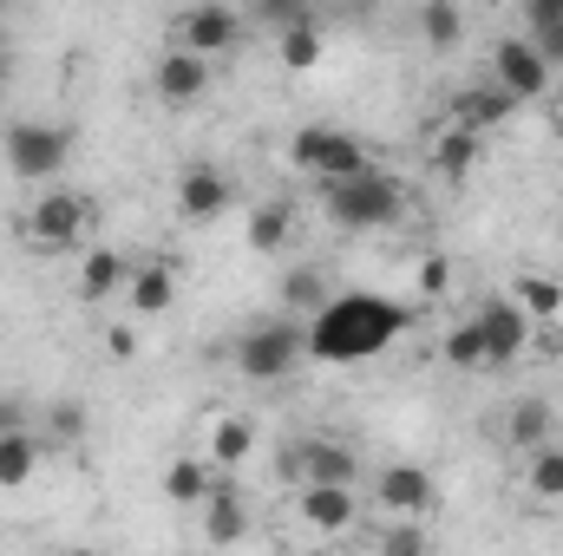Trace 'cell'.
<instances>
[{"label":"cell","instance_id":"cell-1","mask_svg":"<svg viewBox=\"0 0 563 556\" xmlns=\"http://www.w3.org/2000/svg\"><path fill=\"white\" fill-rule=\"evenodd\" d=\"M413 327V308L394 301V294H374V288H341L328 294L314 314H308V354L328 360V367H361L374 354H387L400 334Z\"/></svg>","mask_w":563,"mask_h":556},{"label":"cell","instance_id":"cell-2","mask_svg":"<svg viewBox=\"0 0 563 556\" xmlns=\"http://www.w3.org/2000/svg\"><path fill=\"white\" fill-rule=\"evenodd\" d=\"M321 203H328V216H334L341 230L367 236V230H394V223L407 216V184L387 177V170H374V164H361V170L321 184Z\"/></svg>","mask_w":563,"mask_h":556},{"label":"cell","instance_id":"cell-3","mask_svg":"<svg viewBox=\"0 0 563 556\" xmlns=\"http://www.w3.org/2000/svg\"><path fill=\"white\" fill-rule=\"evenodd\" d=\"M92 223H99V210H92L86 190H46L20 216V236H26L33 256H73V249L92 243Z\"/></svg>","mask_w":563,"mask_h":556},{"label":"cell","instance_id":"cell-4","mask_svg":"<svg viewBox=\"0 0 563 556\" xmlns=\"http://www.w3.org/2000/svg\"><path fill=\"white\" fill-rule=\"evenodd\" d=\"M308 354V334L295 327V321H256L243 341H236V374L243 380H256V387H276V380H288L295 374V360Z\"/></svg>","mask_w":563,"mask_h":556},{"label":"cell","instance_id":"cell-5","mask_svg":"<svg viewBox=\"0 0 563 556\" xmlns=\"http://www.w3.org/2000/svg\"><path fill=\"white\" fill-rule=\"evenodd\" d=\"M66 157H73V132H66V125L26 119V125L7 132V170H13L20 184H53V177L66 170Z\"/></svg>","mask_w":563,"mask_h":556},{"label":"cell","instance_id":"cell-6","mask_svg":"<svg viewBox=\"0 0 563 556\" xmlns=\"http://www.w3.org/2000/svg\"><path fill=\"white\" fill-rule=\"evenodd\" d=\"M288 157H295V170H301V177L334 184V177H347V170H361V164H367V144L354 138V132H341V125H301L295 144H288Z\"/></svg>","mask_w":563,"mask_h":556},{"label":"cell","instance_id":"cell-7","mask_svg":"<svg viewBox=\"0 0 563 556\" xmlns=\"http://www.w3.org/2000/svg\"><path fill=\"white\" fill-rule=\"evenodd\" d=\"M492 86H498L505 99H544V92H551V59L538 53L531 33H505V40L492 46Z\"/></svg>","mask_w":563,"mask_h":556},{"label":"cell","instance_id":"cell-8","mask_svg":"<svg viewBox=\"0 0 563 556\" xmlns=\"http://www.w3.org/2000/svg\"><path fill=\"white\" fill-rule=\"evenodd\" d=\"M282 478H295V485H354L361 478V458L341 438H301V445H288Z\"/></svg>","mask_w":563,"mask_h":556},{"label":"cell","instance_id":"cell-9","mask_svg":"<svg viewBox=\"0 0 563 556\" xmlns=\"http://www.w3.org/2000/svg\"><path fill=\"white\" fill-rule=\"evenodd\" d=\"M236 13L223 7V0H197V7H184L177 20H170V46H190V53H203V59H217V53H230L236 46Z\"/></svg>","mask_w":563,"mask_h":556},{"label":"cell","instance_id":"cell-10","mask_svg":"<svg viewBox=\"0 0 563 556\" xmlns=\"http://www.w3.org/2000/svg\"><path fill=\"white\" fill-rule=\"evenodd\" d=\"M472 321H478V334H485V354H492V367H511V360L531 347V327H538V321H531V314H525L511 294H492V301H485Z\"/></svg>","mask_w":563,"mask_h":556},{"label":"cell","instance_id":"cell-11","mask_svg":"<svg viewBox=\"0 0 563 556\" xmlns=\"http://www.w3.org/2000/svg\"><path fill=\"white\" fill-rule=\"evenodd\" d=\"M295 511H301V524L321 531V537H347V531L361 524V498H354V485H301Z\"/></svg>","mask_w":563,"mask_h":556},{"label":"cell","instance_id":"cell-12","mask_svg":"<svg viewBox=\"0 0 563 556\" xmlns=\"http://www.w3.org/2000/svg\"><path fill=\"white\" fill-rule=\"evenodd\" d=\"M230 177L217 170V164H190V170H177V216L184 223H217L223 210H230Z\"/></svg>","mask_w":563,"mask_h":556},{"label":"cell","instance_id":"cell-13","mask_svg":"<svg viewBox=\"0 0 563 556\" xmlns=\"http://www.w3.org/2000/svg\"><path fill=\"white\" fill-rule=\"evenodd\" d=\"M374 498L387 504V518H426V511H432V498H439V485H432V471H426V465H380Z\"/></svg>","mask_w":563,"mask_h":556},{"label":"cell","instance_id":"cell-14","mask_svg":"<svg viewBox=\"0 0 563 556\" xmlns=\"http://www.w3.org/2000/svg\"><path fill=\"white\" fill-rule=\"evenodd\" d=\"M151 86H157L164 105H197V99L210 92V59L190 53V46H170V53L157 59V73H151Z\"/></svg>","mask_w":563,"mask_h":556},{"label":"cell","instance_id":"cell-15","mask_svg":"<svg viewBox=\"0 0 563 556\" xmlns=\"http://www.w3.org/2000/svg\"><path fill=\"white\" fill-rule=\"evenodd\" d=\"M197 511H203V537H210V544H243V537H250V504H243L236 485L217 478V491H210Z\"/></svg>","mask_w":563,"mask_h":556},{"label":"cell","instance_id":"cell-16","mask_svg":"<svg viewBox=\"0 0 563 556\" xmlns=\"http://www.w3.org/2000/svg\"><path fill=\"white\" fill-rule=\"evenodd\" d=\"M177 269L170 263H132L125 269V301H132V314H164L170 301H177Z\"/></svg>","mask_w":563,"mask_h":556},{"label":"cell","instance_id":"cell-17","mask_svg":"<svg viewBox=\"0 0 563 556\" xmlns=\"http://www.w3.org/2000/svg\"><path fill=\"white\" fill-rule=\"evenodd\" d=\"M40 458H46V438H40L33 425H13V432H0V491H20V485H33Z\"/></svg>","mask_w":563,"mask_h":556},{"label":"cell","instance_id":"cell-18","mask_svg":"<svg viewBox=\"0 0 563 556\" xmlns=\"http://www.w3.org/2000/svg\"><path fill=\"white\" fill-rule=\"evenodd\" d=\"M256 452V425L243 413H223V419H210V438H203V458L217 465V471H236L243 458Z\"/></svg>","mask_w":563,"mask_h":556},{"label":"cell","instance_id":"cell-19","mask_svg":"<svg viewBox=\"0 0 563 556\" xmlns=\"http://www.w3.org/2000/svg\"><path fill=\"white\" fill-rule=\"evenodd\" d=\"M125 269H132V263H125L119 249H106V243H86V249H79V294H86V301H106V294H119V288H125Z\"/></svg>","mask_w":563,"mask_h":556},{"label":"cell","instance_id":"cell-20","mask_svg":"<svg viewBox=\"0 0 563 556\" xmlns=\"http://www.w3.org/2000/svg\"><path fill=\"white\" fill-rule=\"evenodd\" d=\"M210 491H217V465H210V458H170V465H164V498H170V504H190V511H197Z\"/></svg>","mask_w":563,"mask_h":556},{"label":"cell","instance_id":"cell-21","mask_svg":"<svg viewBox=\"0 0 563 556\" xmlns=\"http://www.w3.org/2000/svg\"><path fill=\"white\" fill-rule=\"evenodd\" d=\"M288 236H295V210H288L282 197H269V203L250 210V249H256V256H276Z\"/></svg>","mask_w":563,"mask_h":556},{"label":"cell","instance_id":"cell-22","mask_svg":"<svg viewBox=\"0 0 563 556\" xmlns=\"http://www.w3.org/2000/svg\"><path fill=\"white\" fill-rule=\"evenodd\" d=\"M525 485H531V498H544V504H563V445H531L525 452Z\"/></svg>","mask_w":563,"mask_h":556},{"label":"cell","instance_id":"cell-23","mask_svg":"<svg viewBox=\"0 0 563 556\" xmlns=\"http://www.w3.org/2000/svg\"><path fill=\"white\" fill-rule=\"evenodd\" d=\"M439 360H445V367H459V374H485V367H492V354H485L478 321H459V327L439 341Z\"/></svg>","mask_w":563,"mask_h":556},{"label":"cell","instance_id":"cell-24","mask_svg":"<svg viewBox=\"0 0 563 556\" xmlns=\"http://www.w3.org/2000/svg\"><path fill=\"white\" fill-rule=\"evenodd\" d=\"M511 301H518L531 321H563V281L558 276H518L511 281Z\"/></svg>","mask_w":563,"mask_h":556},{"label":"cell","instance_id":"cell-25","mask_svg":"<svg viewBox=\"0 0 563 556\" xmlns=\"http://www.w3.org/2000/svg\"><path fill=\"white\" fill-rule=\"evenodd\" d=\"M282 66H288V73H314V66H321V26H314L308 13L282 26Z\"/></svg>","mask_w":563,"mask_h":556},{"label":"cell","instance_id":"cell-26","mask_svg":"<svg viewBox=\"0 0 563 556\" xmlns=\"http://www.w3.org/2000/svg\"><path fill=\"white\" fill-rule=\"evenodd\" d=\"M551 432H558V419H551V407H544V400H518V407H511V419H505V438H511L518 452L544 445Z\"/></svg>","mask_w":563,"mask_h":556},{"label":"cell","instance_id":"cell-27","mask_svg":"<svg viewBox=\"0 0 563 556\" xmlns=\"http://www.w3.org/2000/svg\"><path fill=\"white\" fill-rule=\"evenodd\" d=\"M276 294H282V308H295V314H314V308H321L334 288H328V276H321L314 263H301V269H288V276H282Z\"/></svg>","mask_w":563,"mask_h":556},{"label":"cell","instance_id":"cell-28","mask_svg":"<svg viewBox=\"0 0 563 556\" xmlns=\"http://www.w3.org/2000/svg\"><path fill=\"white\" fill-rule=\"evenodd\" d=\"M478 138H485V132H472V125H452V132L439 138L432 164H439V177H445V184H459V177L472 170V157H478Z\"/></svg>","mask_w":563,"mask_h":556},{"label":"cell","instance_id":"cell-29","mask_svg":"<svg viewBox=\"0 0 563 556\" xmlns=\"http://www.w3.org/2000/svg\"><path fill=\"white\" fill-rule=\"evenodd\" d=\"M459 33H465V20H459V7L452 0H426L420 7V40L432 53H452L459 46Z\"/></svg>","mask_w":563,"mask_h":556},{"label":"cell","instance_id":"cell-30","mask_svg":"<svg viewBox=\"0 0 563 556\" xmlns=\"http://www.w3.org/2000/svg\"><path fill=\"white\" fill-rule=\"evenodd\" d=\"M518 99H505V92H465L459 99V125H472V132H492L505 112H511Z\"/></svg>","mask_w":563,"mask_h":556},{"label":"cell","instance_id":"cell-31","mask_svg":"<svg viewBox=\"0 0 563 556\" xmlns=\"http://www.w3.org/2000/svg\"><path fill=\"white\" fill-rule=\"evenodd\" d=\"M413 294H420V301H445V294H452V263H445L439 249H426L420 263H413Z\"/></svg>","mask_w":563,"mask_h":556},{"label":"cell","instance_id":"cell-32","mask_svg":"<svg viewBox=\"0 0 563 556\" xmlns=\"http://www.w3.org/2000/svg\"><path fill=\"white\" fill-rule=\"evenodd\" d=\"M256 7H263V20H269V26H288V20H301L314 0H256Z\"/></svg>","mask_w":563,"mask_h":556},{"label":"cell","instance_id":"cell-33","mask_svg":"<svg viewBox=\"0 0 563 556\" xmlns=\"http://www.w3.org/2000/svg\"><path fill=\"white\" fill-rule=\"evenodd\" d=\"M525 20H531V33L558 26V20H563V0H525Z\"/></svg>","mask_w":563,"mask_h":556},{"label":"cell","instance_id":"cell-34","mask_svg":"<svg viewBox=\"0 0 563 556\" xmlns=\"http://www.w3.org/2000/svg\"><path fill=\"white\" fill-rule=\"evenodd\" d=\"M106 354H112V360H132V354H139V334H132V327H112V334H106Z\"/></svg>","mask_w":563,"mask_h":556},{"label":"cell","instance_id":"cell-35","mask_svg":"<svg viewBox=\"0 0 563 556\" xmlns=\"http://www.w3.org/2000/svg\"><path fill=\"white\" fill-rule=\"evenodd\" d=\"M531 40H538V53H544L551 66H563V20L558 26H544V33H531Z\"/></svg>","mask_w":563,"mask_h":556},{"label":"cell","instance_id":"cell-36","mask_svg":"<svg viewBox=\"0 0 563 556\" xmlns=\"http://www.w3.org/2000/svg\"><path fill=\"white\" fill-rule=\"evenodd\" d=\"M53 432H59V438H79V432H86V413H79V407H59V413H53Z\"/></svg>","mask_w":563,"mask_h":556},{"label":"cell","instance_id":"cell-37","mask_svg":"<svg viewBox=\"0 0 563 556\" xmlns=\"http://www.w3.org/2000/svg\"><path fill=\"white\" fill-rule=\"evenodd\" d=\"M380 544H387V551H420V544H426V531H387Z\"/></svg>","mask_w":563,"mask_h":556},{"label":"cell","instance_id":"cell-38","mask_svg":"<svg viewBox=\"0 0 563 556\" xmlns=\"http://www.w3.org/2000/svg\"><path fill=\"white\" fill-rule=\"evenodd\" d=\"M13 425H26V413H20L13 400H0V432H13Z\"/></svg>","mask_w":563,"mask_h":556},{"label":"cell","instance_id":"cell-39","mask_svg":"<svg viewBox=\"0 0 563 556\" xmlns=\"http://www.w3.org/2000/svg\"><path fill=\"white\" fill-rule=\"evenodd\" d=\"M551 125H558V138H563V105H558V112H551Z\"/></svg>","mask_w":563,"mask_h":556},{"label":"cell","instance_id":"cell-40","mask_svg":"<svg viewBox=\"0 0 563 556\" xmlns=\"http://www.w3.org/2000/svg\"><path fill=\"white\" fill-rule=\"evenodd\" d=\"M0 7H7V0H0Z\"/></svg>","mask_w":563,"mask_h":556}]
</instances>
